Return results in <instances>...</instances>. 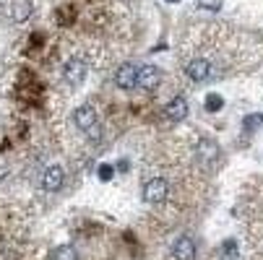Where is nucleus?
Masks as SVG:
<instances>
[{
    "label": "nucleus",
    "instance_id": "f257e3e1",
    "mask_svg": "<svg viewBox=\"0 0 263 260\" xmlns=\"http://www.w3.org/2000/svg\"><path fill=\"white\" fill-rule=\"evenodd\" d=\"M86 73H89V65L84 57H70L63 68V78L68 86H81L84 78H86Z\"/></svg>",
    "mask_w": 263,
    "mask_h": 260
},
{
    "label": "nucleus",
    "instance_id": "423d86ee",
    "mask_svg": "<svg viewBox=\"0 0 263 260\" xmlns=\"http://www.w3.org/2000/svg\"><path fill=\"white\" fill-rule=\"evenodd\" d=\"M185 73H187V78H191V81L203 84V81H209V78H211V63H209V60H203V57L191 60V63H187V68H185Z\"/></svg>",
    "mask_w": 263,
    "mask_h": 260
},
{
    "label": "nucleus",
    "instance_id": "6e6552de",
    "mask_svg": "<svg viewBox=\"0 0 263 260\" xmlns=\"http://www.w3.org/2000/svg\"><path fill=\"white\" fill-rule=\"evenodd\" d=\"M172 255H175V260H193V257H196V242H193L191 237H180V239H175V245H172Z\"/></svg>",
    "mask_w": 263,
    "mask_h": 260
},
{
    "label": "nucleus",
    "instance_id": "2eb2a0df",
    "mask_svg": "<svg viewBox=\"0 0 263 260\" xmlns=\"http://www.w3.org/2000/svg\"><path fill=\"white\" fill-rule=\"evenodd\" d=\"M167 3H175V0H167Z\"/></svg>",
    "mask_w": 263,
    "mask_h": 260
},
{
    "label": "nucleus",
    "instance_id": "9d476101",
    "mask_svg": "<svg viewBox=\"0 0 263 260\" xmlns=\"http://www.w3.org/2000/svg\"><path fill=\"white\" fill-rule=\"evenodd\" d=\"M29 13H31V0H13V3H11L13 21H26Z\"/></svg>",
    "mask_w": 263,
    "mask_h": 260
},
{
    "label": "nucleus",
    "instance_id": "f03ea898",
    "mask_svg": "<svg viewBox=\"0 0 263 260\" xmlns=\"http://www.w3.org/2000/svg\"><path fill=\"white\" fill-rule=\"evenodd\" d=\"M167 182L162 179V177H154V179H148L146 185H143V201L146 203H152V206H157V203H162L164 198H167Z\"/></svg>",
    "mask_w": 263,
    "mask_h": 260
},
{
    "label": "nucleus",
    "instance_id": "4468645a",
    "mask_svg": "<svg viewBox=\"0 0 263 260\" xmlns=\"http://www.w3.org/2000/svg\"><path fill=\"white\" fill-rule=\"evenodd\" d=\"M99 177H102V179H109V177H112V167H109V164H102V167H99Z\"/></svg>",
    "mask_w": 263,
    "mask_h": 260
},
{
    "label": "nucleus",
    "instance_id": "39448f33",
    "mask_svg": "<svg viewBox=\"0 0 263 260\" xmlns=\"http://www.w3.org/2000/svg\"><path fill=\"white\" fill-rule=\"evenodd\" d=\"M136 78H138V68L130 65V63L120 65L118 73H115V84H118V89H123V91H133V89H136Z\"/></svg>",
    "mask_w": 263,
    "mask_h": 260
},
{
    "label": "nucleus",
    "instance_id": "20e7f679",
    "mask_svg": "<svg viewBox=\"0 0 263 260\" xmlns=\"http://www.w3.org/2000/svg\"><path fill=\"white\" fill-rule=\"evenodd\" d=\"M73 123L79 125V130L89 133L91 128H97V109L91 104H81L76 112H73Z\"/></svg>",
    "mask_w": 263,
    "mask_h": 260
},
{
    "label": "nucleus",
    "instance_id": "f8f14e48",
    "mask_svg": "<svg viewBox=\"0 0 263 260\" xmlns=\"http://www.w3.org/2000/svg\"><path fill=\"white\" fill-rule=\"evenodd\" d=\"M198 156L201 159H216L219 156V146L214 141H201L198 143Z\"/></svg>",
    "mask_w": 263,
    "mask_h": 260
},
{
    "label": "nucleus",
    "instance_id": "ddd939ff",
    "mask_svg": "<svg viewBox=\"0 0 263 260\" xmlns=\"http://www.w3.org/2000/svg\"><path fill=\"white\" fill-rule=\"evenodd\" d=\"M221 96L219 94H209L206 96V109H209V112H219V109H221Z\"/></svg>",
    "mask_w": 263,
    "mask_h": 260
},
{
    "label": "nucleus",
    "instance_id": "7ed1b4c3",
    "mask_svg": "<svg viewBox=\"0 0 263 260\" xmlns=\"http://www.w3.org/2000/svg\"><path fill=\"white\" fill-rule=\"evenodd\" d=\"M159 81H162V70H159L157 65H141V68H138L136 86H141V89H146V91H152V89L159 86Z\"/></svg>",
    "mask_w": 263,
    "mask_h": 260
},
{
    "label": "nucleus",
    "instance_id": "9b49d317",
    "mask_svg": "<svg viewBox=\"0 0 263 260\" xmlns=\"http://www.w3.org/2000/svg\"><path fill=\"white\" fill-rule=\"evenodd\" d=\"M52 260H79V252L73 245H60L52 250Z\"/></svg>",
    "mask_w": 263,
    "mask_h": 260
},
{
    "label": "nucleus",
    "instance_id": "1a4fd4ad",
    "mask_svg": "<svg viewBox=\"0 0 263 260\" xmlns=\"http://www.w3.org/2000/svg\"><path fill=\"white\" fill-rule=\"evenodd\" d=\"M185 115H187V102H185L182 96L172 99V102L164 107V117H167L170 123H180V120H185Z\"/></svg>",
    "mask_w": 263,
    "mask_h": 260
},
{
    "label": "nucleus",
    "instance_id": "0eeeda50",
    "mask_svg": "<svg viewBox=\"0 0 263 260\" xmlns=\"http://www.w3.org/2000/svg\"><path fill=\"white\" fill-rule=\"evenodd\" d=\"M63 167H47L45 169V177H42V188L47 190V193H58L60 188H63Z\"/></svg>",
    "mask_w": 263,
    "mask_h": 260
}]
</instances>
